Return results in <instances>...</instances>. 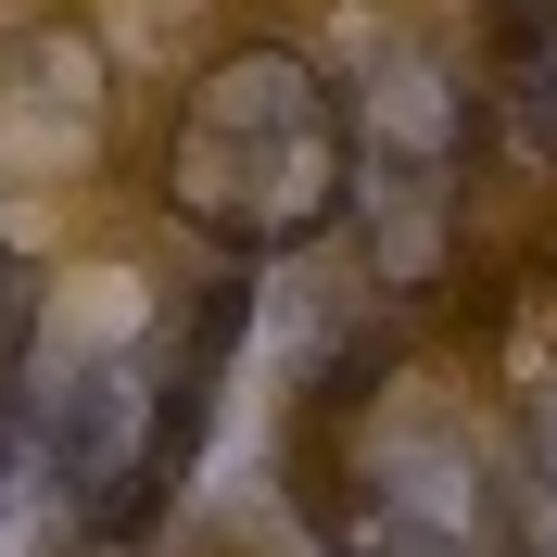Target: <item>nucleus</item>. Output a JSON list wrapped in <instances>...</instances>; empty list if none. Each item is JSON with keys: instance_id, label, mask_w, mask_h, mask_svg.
Here are the masks:
<instances>
[{"instance_id": "1", "label": "nucleus", "mask_w": 557, "mask_h": 557, "mask_svg": "<svg viewBox=\"0 0 557 557\" xmlns=\"http://www.w3.org/2000/svg\"><path fill=\"white\" fill-rule=\"evenodd\" d=\"M152 203L215 242L228 267H267V253H305L355 215V102L343 76L292 51V38H242L215 51L190 89H177L165 165H152Z\"/></svg>"}, {"instance_id": "2", "label": "nucleus", "mask_w": 557, "mask_h": 557, "mask_svg": "<svg viewBox=\"0 0 557 557\" xmlns=\"http://www.w3.org/2000/svg\"><path fill=\"white\" fill-rule=\"evenodd\" d=\"M355 102V242L381 292H444L469 242V76L444 38H381L343 76Z\"/></svg>"}, {"instance_id": "3", "label": "nucleus", "mask_w": 557, "mask_h": 557, "mask_svg": "<svg viewBox=\"0 0 557 557\" xmlns=\"http://www.w3.org/2000/svg\"><path fill=\"white\" fill-rule=\"evenodd\" d=\"M330 557H520V507L494 482L469 418L393 393L343 456V494H317Z\"/></svg>"}, {"instance_id": "4", "label": "nucleus", "mask_w": 557, "mask_h": 557, "mask_svg": "<svg viewBox=\"0 0 557 557\" xmlns=\"http://www.w3.org/2000/svg\"><path fill=\"white\" fill-rule=\"evenodd\" d=\"M114 76L76 26H26L0 51V190H64L89 152H102Z\"/></svg>"}, {"instance_id": "5", "label": "nucleus", "mask_w": 557, "mask_h": 557, "mask_svg": "<svg viewBox=\"0 0 557 557\" xmlns=\"http://www.w3.org/2000/svg\"><path fill=\"white\" fill-rule=\"evenodd\" d=\"M89 494H76L51 418H38L26 381H0V557H89Z\"/></svg>"}, {"instance_id": "6", "label": "nucleus", "mask_w": 557, "mask_h": 557, "mask_svg": "<svg viewBox=\"0 0 557 557\" xmlns=\"http://www.w3.org/2000/svg\"><path fill=\"white\" fill-rule=\"evenodd\" d=\"M482 76H494V114L532 165L557 177V0H494L482 26Z\"/></svg>"}, {"instance_id": "7", "label": "nucleus", "mask_w": 557, "mask_h": 557, "mask_svg": "<svg viewBox=\"0 0 557 557\" xmlns=\"http://www.w3.org/2000/svg\"><path fill=\"white\" fill-rule=\"evenodd\" d=\"M507 507H520V557H557V355L520 393V456H507Z\"/></svg>"}, {"instance_id": "8", "label": "nucleus", "mask_w": 557, "mask_h": 557, "mask_svg": "<svg viewBox=\"0 0 557 557\" xmlns=\"http://www.w3.org/2000/svg\"><path fill=\"white\" fill-rule=\"evenodd\" d=\"M26 355H38V278H26V253L0 242V381H26Z\"/></svg>"}]
</instances>
